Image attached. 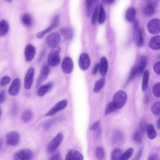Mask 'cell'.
<instances>
[{
  "instance_id": "cell-10",
  "label": "cell",
  "mask_w": 160,
  "mask_h": 160,
  "mask_svg": "<svg viewBox=\"0 0 160 160\" xmlns=\"http://www.w3.org/2000/svg\"><path fill=\"white\" fill-rule=\"evenodd\" d=\"M59 22V16L56 15L53 18L51 25L44 30L38 32L36 34V37L38 39L43 38L47 33L52 31L58 26Z\"/></svg>"
},
{
  "instance_id": "cell-13",
  "label": "cell",
  "mask_w": 160,
  "mask_h": 160,
  "mask_svg": "<svg viewBox=\"0 0 160 160\" xmlns=\"http://www.w3.org/2000/svg\"><path fill=\"white\" fill-rule=\"evenodd\" d=\"M21 85V82L19 78L15 79L12 83L8 90L9 94L12 96L17 95L19 93Z\"/></svg>"
},
{
  "instance_id": "cell-6",
  "label": "cell",
  "mask_w": 160,
  "mask_h": 160,
  "mask_svg": "<svg viewBox=\"0 0 160 160\" xmlns=\"http://www.w3.org/2000/svg\"><path fill=\"white\" fill-rule=\"evenodd\" d=\"M6 138L7 144L11 146H15L18 145L20 138L19 133L16 131L8 132L6 135Z\"/></svg>"
},
{
  "instance_id": "cell-47",
  "label": "cell",
  "mask_w": 160,
  "mask_h": 160,
  "mask_svg": "<svg viewBox=\"0 0 160 160\" xmlns=\"http://www.w3.org/2000/svg\"><path fill=\"white\" fill-rule=\"evenodd\" d=\"M49 160H62L60 153L57 152L53 155Z\"/></svg>"
},
{
  "instance_id": "cell-59",
  "label": "cell",
  "mask_w": 160,
  "mask_h": 160,
  "mask_svg": "<svg viewBox=\"0 0 160 160\" xmlns=\"http://www.w3.org/2000/svg\"><path fill=\"white\" fill-rule=\"evenodd\" d=\"M1 109H0V117L1 116Z\"/></svg>"
},
{
  "instance_id": "cell-53",
  "label": "cell",
  "mask_w": 160,
  "mask_h": 160,
  "mask_svg": "<svg viewBox=\"0 0 160 160\" xmlns=\"http://www.w3.org/2000/svg\"><path fill=\"white\" fill-rule=\"evenodd\" d=\"M72 150H70L68 152L66 156L65 160H72Z\"/></svg>"
},
{
  "instance_id": "cell-38",
  "label": "cell",
  "mask_w": 160,
  "mask_h": 160,
  "mask_svg": "<svg viewBox=\"0 0 160 160\" xmlns=\"http://www.w3.org/2000/svg\"><path fill=\"white\" fill-rule=\"evenodd\" d=\"M96 155L99 160H102L104 158L105 152L103 148L101 147H98L96 150Z\"/></svg>"
},
{
  "instance_id": "cell-2",
  "label": "cell",
  "mask_w": 160,
  "mask_h": 160,
  "mask_svg": "<svg viewBox=\"0 0 160 160\" xmlns=\"http://www.w3.org/2000/svg\"><path fill=\"white\" fill-rule=\"evenodd\" d=\"M127 99L126 92L122 90L117 92L114 94L112 102L117 109H120L125 104Z\"/></svg>"
},
{
  "instance_id": "cell-52",
  "label": "cell",
  "mask_w": 160,
  "mask_h": 160,
  "mask_svg": "<svg viewBox=\"0 0 160 160\" xmlns=\"http://www.w3.org/2000/svg\"><path fill=\"white\" fill-rule=\"evenodd\" d=\"M99 64L98 63H96L94 65L92 71V73L93 74H95L97 72L99 69Z\"/></svg>"
},
{
  "instance_id": "cell-5",
  "label": "cell",
  "mask_w": 160,
  "mask_h": 160,
  "mask_svg": "<svg viewBox=\"0 0 160 160\" xmlns=\"http://www.w3.org/2000/svg\"><path fill=\"white\" fill-rule=\"evenodd\" d=\"M61 36L57 32H52L48 35L45 39L47 45L52 48L58 46L61 41Z\"/></svg>"
},
{
  "instance_id": "cell-37",
  "label": "cell",
  "mask_w": 160,
  "mask_h": 160,
  "mask_svg": "<svg viewBox=\"0 0 160 160\" xmlns=\"http://www.w3.org/2000/svg\"><path fill=\"white\" fill-rule=\"evenodd\" d=\"M117 109L112 102H110L107 104L105 111V115L116 111Z\"/></svg>"
},
{
  "instance_id": "cell-41",
  "label": "cell",
  "mask_w": 160,
  "mask_h": 160,
  "mask_svg": "<svg viewBox=\"0 0 160 160\" xmlns=\"http://www.w3.org/2000/svg\"><path fill=\"white\" fill-rule=\"evenodd\" d=\"M139 73L137 66L134 67L131 71L128 82H130Z\"/></svg>"
},
{
  "instance_id": "cell-45",
  "label": "cell",
  "mask_w": 160,
  "mask_h": 160,
  "mask_svg": "<svg viewBox=\"0 0 160 160\" xmlns=\"http://www.w3.org/2000/svg\"><path fill=\"white\" fill-rule=\"evenodd\" d=\"M153 69L155 72L158 75L160 74V62H156L154 65Z\"/></svg>"
},
{
  "instance_id": "cell-17",
  "label": "cell",
  "mask_w": 160,
  "mask_h": 160,
  "mask_svg": "<svg viewBox=\"0 0 160 160\" xmlns=\"http://www.w3.org/2000/svg\"><path fill=\"white\" fill-rule=\"evenodd\" d=\"M160 36L157 35L152 37L150 40L148 46L152 50H157L160 49Z\"/></svg>"
},
{
  "instance_id": "cell-49",
  "label": "cell",
  "mask_w": 160,
  "mask_h": 160,
  "mask_svg": "<svg viewBox=\"0 0 160 160\" xmlns=\"http://www.w3.org/2000/svg\"><path fill=\"white\" fill-rule=\"evenodd\" d=\"M99 124V121H98L95 122L91 126L90 130L92 131L96 130L98 128Z\"/></svg>"
},
{
  "instance_id": "cell-36",
  "label": "cell",
  "mask_w": 160,
  "mask_h": 160,
  "mask_svg": "<svg viewBox=\"0 0 160 160\" xmlns=\"http://www.w3.org/2000/svg\"><path fill=\"white\" fill-rule=\"evenodd\" d=\"M143 134L140 131H136L133 136V140L138 143H141L143 140Z\"/></svg>"
},
{
  "instance_id": "cell-46",
  "label": "cell",
  "mask_w": 160,
  "mask_h": 160,
  "mask_svg": "<svg viewBox=\"0 0 160 160\" xmlns=\"http://www.w3.org/2000/svg\"><path fill=\"white\" fill-rule=\"evenodd\" d=\"M143 150V148L142 147L140 148L136 154L135 157L132 160H140L142 156Z\"/></svg>"
},
{
  "instance_id": "cell-58",
  "label": "cell",
  "mask_w": 160,
  "mask_h": 160,
  "mask_svg": "<svg viewBox=\"0 0 160 160\" xmlns=\"http://www.w3.org/2000/svg\"><path fill=\"white\" fill-rule=\"evenodd\" d=\"M12 0H7V1L8 2H12Z\"/></svg>"
},
{
  "instance_id": "cell-1",
  "label": "cell",
  "mask_w": 160,
  "mask_h": 160,
  "mask_svg": "<svg viewBox=\"0 0 160 160\" xmlns=\"http://www.w3.org/2000/svg\"><path fill=\"white\" fill-rule=\"evenodd\" d=\"M60 50V47L58 46L52 48L48 54V64L51 66L55 67L59 64L61 61L59 56Z\"/></svg>"
},
{
  "instance_id": "cell-9",
  "label": "cell",
  "mask_w": 160,
  "mask_h": 160,
  "mask_svg": "<svg viewBox=\"0 0 160 160\" xmlns=\"http://www.w3.org/2000/svg\"><path fill=\"white\" fill-rule=\"evenodd\" d=\"M90 64V59L89 55L83 52L81 54L78 59V65L83 71H86L89 68Z\"/></svg>"
},
{
  "instance_id": "cell-18",
  "label": "cell",
  "mask_w": 160,
  "mask_h": 160,
  "mask_svg": "<svg viewBox=\"0 0 160 160\" xmlns=\"http://www.w3.org/2000/svg\"><path fill=\"white\" fill-rule=\"evenodd\" d=\"M108 63L107 58L104 57L101 58L99 64L100 73L102 76H105L107 73Z\"/></svg>"
},
{
  "instance_id": "cell-12",
  "label": "cell",
  "mask_w": 160,
  "mask_h": 160,
  "mask_svg": "<svg viewBox=\"0 0 160 160\" xmlns=\"http://www.w3.org/2000/svg\"><path fill=\"white\" fill-rule=\"evenodd\" d=\"M34 74V69L31 67L28 70L25 78L24 87L26 89H29L32 84Z\"/></svg>"
},
{
  "instance_id": "cell-35",
  "label": "cell",
  "mask_w": 160,
  "mask_h": 160,
  "mask_svg": "<svg viewBox=\"0 0 160 160\" xmlns=\"http://www.w3.org/2000/svg\"><path fill=\"white\" fill-rule=\"evenodd\" d=\"M21 20L23 23L26 26H30L32 24L31 18L28 14H25L22 16Z\"/></svg>"
},
{
  "instance_id": "cell-56",
  "label": "cell",
  "mask_w": 160,
  "mask_h": 160,
  "mask_svg": "<svg viewBox=\"0 0 160 160\" xmlns=\"http://www.w3.org/2000/svg\"><path fill=\"white\" fill-rule=\"evenodd\" d=\"M105 2H106L107 3H109V4H111L112 3L114 2V0H105Z\"/></svg>"
},
{
  "instance_id": "cell-43",
  "label": "cell",
  "mask_w": 160,
  "mask_h": 160,
  "mask_svg": "<svg viewBox=\"0 0 160 160\" xmlns=\"http://www.w3.org/2000/svg\"><path fill=\"white\" fill-rule=\"evenodd\" d=\"M10 78L8 76H3L1 79L0 81V85L3 86L8 84L10 81Z\"/></svg>"
},
{
  "instance_id": "cell-44",
  "label": "cell",
  "mask_w": 160,
  "mask_h": 160,
  "mask_svg": "<svg viewBox=\"0 0 160 160\" xmlns=\"http://www.w3.org/2000/svg\"><path fill=\"white\" fill-rule=\"evenodd\" d=\"M147 126V125L146 122L144 120L142 121L139 125V131L142 133H144L146 131Z\"/></svg>"
},
{
  "instance_id": "cell-16",
  "label": "cell",
  "mask_w": 160,
  "mask_h": 160,
  "mask_svg": "<svg viewBox=\"0 0 160 160\" xmlns=\"http://www.w3.org/2000/svg\"><path fill=\"white\" fill-rule=\"evenodd\" d=\"M113 142L116 145H119L123 142L124 140V136L122 132L119 130H115L113 132L112 137Z\"/></svg>"
},
{
  "instance_id": "cell-31",
  "label": "cell",
  "mask_w": 160,
  "mask_h": 160,
  "mask_svg": "<svg viewBox=\"0 0 160 160\" xmlns=\"http://www.w3.org/2000/svg\"><path fill=\"white\" fill-rule=\"evenodd\" d=\"M105 11L103 6L101 4L99 8L98 16V21L100 24H102L104 22L105 19Z\"/></svg>"
},
{
  "instance_id": "cell-30",
  "label": "cell",
  "mask_w": 160,
  "mask_h": 160,
  "mask_svg": "<svg viewBox=\"0 0 160 160\" xmlns=\"http://www.w3.org/2000/svg\"><path fill=\"white\" fill-rule=\"evenodd\" d=\"M33 117L32 112L30 110H26L22 114L21 119L22 121L27 122L30 121Z\"/></svg>"
},
{
  "instance_id": "cell-21",
  "label": "cell",
  "mask_w": 160,
  "mask_h": 160,
  "mask_svg": "<svg viewBox=\"0 0 160 160\" xmlns=\"http://www.w3.org/2000/svg\"><path fill=\"white\" fill-rule=\"evenodd\" d=\"M52 83L49 82L39 87L37 91V94L39 97L44 96L52 87Z\"/></svg>"
},
{
  "instance_id": "cell-55",
  "label": "cell",
  "mask_w": 160,
  "mask_h": 160,
  "mask_svg": "<svg viewBox=\"0 0 160 160\" xmlns=\"http://www.w3.org/2000/svg\"><path fill=\"white\" fill-rule=\"evenodd\" d=\"M160 119H158L157 122V126L159 129L160 128Z\"/></svg>"
},
{
  "instance_id": "cell-8",
  "label": "cell",
  "mask_w": 160,
  "mask_h": 160,
  "mask_svg": "<svg viewBox=\"0 0 160 160\" xmlns=\"http://www.w3.org/2000/svg\"><path fill=\"white\" fill-rule=\"evenodd\" d=\"M147 28L149 32L152 34H156L160 32V21L158 18H153L147 23Z\"/></svg>"
},
{
  "instance_id": "cell-14",
  "label": "cell",
  "mask_w": 160,
  "mask_h": 160,
  "mask_svg": "<svg viewBox=\"0 0 160 160\" xmlns=\"http://www.w3.org/2000/svg\"><path fill=\"white\" fill-rule=\"evenodd\" d=\"M36 52V48L32 45L29 44L25 48V56L26 61L30 62L34 58Z\"/></svg>"
},
{
  "instance_id": "cell-26",
  "label": "cell",
  "mask_w": 160,
  "mask_h": 160,
  "mask_svg": "<svg viewBox=\"0 0 160 160\" xmlns=\"http://www.w3.org/2000/svg\"><path fill=\"white\" fill-rule=\"evenodd\" d=\"M135 32H136L137 43L139 47H142L144 44V40L143 33L141 29L139 28L134 29Z\"/></svg>"
},
{
  "instance_id": "cell-23",
  "label": "cell",
  "mask_w": 160,
  "mask_h": 160,
  "mask_svg": "<svg viewBox=\"0 0 160 160\" xmlns=\"http://www.w3.org/2000/svg\"><path fill=\"white\" fill-rule=\"evenodd\" d=\"M147 65V58L144 55L142 56L137 66L138 73H141L145 69Z\"/></svg>"
},
{
  "instance_id": "cell-42",
  "label": "cell",
  "mask_w": 160,
  "mask_h": 160,
  "mask_svg": "<svg viewBox=\"0 0 160 160\" xmlns=\"http://www.w3.org/2000/svg\"><path fill=\"white\" fill-rule=\"evenodd\" d=\"M72 160H83V156L79 151H76L72 152Z\"/></svg>"
},
{
  "instance_id": "cell-33",
  "label": "cell",
  "mask_w": 160,
  "mask_h": 160,
  "mask_svg": "<svg viewBox=\"0 0 160 160\" xmlns=\"http://www.w3.org/2000/svg\"><path fill=\"white\" fill-rule=\"evenodd\" d=\"M151 111L152 113L155 116H158L160 114V102L157 101L152 106Z\"/></svg>"
},
{
  "instance_id": "cell-54",
  "label": "cell",
  "mask_w": 160,
  "mask_h": 160,
  "mask_svg": "<svg viewBox=\"0 0 160 160\" xmlns=\"http://www.w3.org/2000/svg\"><path fill=\"white\" fill-rule=\"evenodd\" d=\"M102 132V129L100 128H99L96 134V138L97 139H99L101 137Z\"/></svg>"
},
{
  "instance_id": "cell-3",
  "label": "cell",
  "mask_w": 160,
  "mask_h": 160,
  "mask_svg": "<svg viewBox=\"0 0 160 160\" xmlns=\"http://www.w3.org/2000/svg\"><path fill=\"white\" fill-rule=\"evenodd\" d=\"M33 156V153L31 150L23 149L17 151L14 154L12 160H31Z\"/></svg>"
},
{
  "instance_id": "cell-27",
  "label": "cell",
  "mask_w": 160,
  "mask_h": 160,
  "mask_svg": "<svg viewBox=\"0 0 160 160\" xmlns=\"http://www.w3.org/2000/svg\"><path fill=\"white\" fill-rule=\"evenodd\" d=\"M105 83V80L104 78H101L98 80L95 83L93 91L95 93L99 92L103 87Z\"/></svg>"
},
{
  "instance_id": "cell-7",
  "label": "cell",
  "mask_w": 160,
  "mask_h": 160,
  "mask_svg": "<svg viewBox=\"0 0 160 160\" xmlns=\"http://www.w3.org/2000/svg\"><path fill=\"white\" fill-rule=\"evenodd\" d=\"M68 103V101L66 99H63L58 102L45 114V116L48 117L55 115L58 111L64 109L67 107Z\"/></svg>"
},
{
  "instance_id": "cell-34",
  "label": "cell",
  "mask_w": 160,
  "mask_h": 160,
  "mask_svg": "<svg viewBox=\"0 0 160 160\" xmlns=\"http://www.w3.org/2000/svg\"><path fill=\"white\" fill-rule=\"evenodd\" d=\"M133 151L132 148H129L122 153L120 160H128L132 155Z\"/></svg>"
},
{
  "instance_id": "cell-51",
  "label": "cell",
  "mask_w": 160,
  "mask_h": 160,
  "mask_svg": "<svg viewBox=\"0 0 160 160\" xmlns=\"http://www.w3.org/2000/svg\"><path fill=\"white\" fill-rule=\"evenodd\" d=\"M53 122V121L50 120L46 123L43 126L45 130L48 129L52 125Z\"/></svg>"
},
{
  "instance_id": "cell-39",
  "label": "cell",
  "mask_w": 160,
  "mask_h": 160,
  "mask_svg": "<svg viewBox=\"0 0 160 160\" xmlns=\"http://www.w3.org/2000/svg\"><path fill=\"white\" fill-rule=\"evenodd\" d=\"M99 11V7L98 6H96L93 12L92 18V24H95L97 22Z\"/></svg>"
},
{
  "instance_id": "cell-57",
  "label": "cell",
  "mask_w": 160,
  "mask_h": 160,
  "mask_svg": "<svg viewBox=\"0 0 160 160\" xmlns=\"http://www.w3.org/2000/svg\"><path fill=\"white\" fill-rule=\"evenodd\" d=\"M2 147V143L1 140L0 138V150L1 149Z\"/></svg>"
},
{
  "instance_id": "cell-15",
  "label": "cell",
  "mask_w": 160,
  "mask_h": 160,
  "mask_svg": "<svg viewBox=\"0 0 160 160\" xmlns=\"http://www.w3.org/2000/svg\"><path fill=\"white\" fill-rule=\"evenodd\" d=\"M49 72V69L48 66H44L42 68L37 80L36 87L39 86L46 79L48 76Z\"/></svg>"
},
{
  "instance_id": "cell-24",
  "label": "cell",
  "mask_w": 160,
  "mask_h": 160,
  "mask_svg": "<svg viewBox=\"0 0 160 160\" xmlns=\"http://www.w3.org/2000/svg\"><path fill=\"white\" fill-rule=\"evenodd\" d=\"M146 131L147 136L150 139H153L156 136V133L153 125L149 123L147 125Z\"/></svg>"
},
{
  "instance_id": "cell-29",
  "label": "cell",
  "mask_w": 160,
  "mask_h": 160,
  "mask_svg": "<svg viewBox=\"0 0 160 160\" xmlns=\"http://www.w3.org/2000/svg\"><path fill=\"white\" fill-rule=\"evenodd\" d=\"M96 2V1L94 0L86 1L87 12V15L88 16L91 15L93 11H94L93 10H94L95 8H94V7Z\"/></svg>"
},
{
  "instance_id": "cell-48",
  "label": "cell",
  "mask_w": 160,
  "mask_h": 160,
  "mask_svg": "<svg viewBox=\"0 0 160 160\" xmlns=\"http://www.w3.org/2000/svg\"><path fill=\"white\" fill-rule=\"evenodd\" d=\"M5 92L4 90L0 91V103L3 102L5 100Z\"/></svg>"
},
{
  "instance_id": "cell-32",
  "label": "cell",
  "mask_w": 160,
  "mask_h": 160,
  "mask_svg": "<svg viewBox=\"0 0 160 160\" xmlns=\"http://www.w3.org/2000/svg\"><path fill=\"white\" fill-rule=\"evenodd\" d=\"M122 153L119 149L116 148L112 151L111 154V160H120Z\"/></svg>"
},
{
  "instance_id": "cell-4",
  "label": "cell",
  "mask_w": 160,
  "mask_h": 160,
  "mask_svg": "<svg viewBox=\"0 0 160 160\" xmlns=\"http://www.w3.org/2000/svg\"><path fill=\"white\" fill-rule=\"evenodd\" d=\"M63 138V135L61 133H58L57 135L48 143L46 151L48 153L54 152L59 147L62 142Z\"/></svg>"
},
{
  "instance_id": "cell-50",
  "label": "cell",
  "mask_w": 160,
  "mask_h": 160,
  "mask_svg": "<svg viewBox=\"0 0 160 160\" xmlns=\"http://www.w3.org/2000/svg\"><path fill=\"white\" fill-rule=\"evenodd\" d=\"M148 160H159V158L158 155L154 154L149 156Z\"/></svg>"
},
{
  "instance_id": "cell-19",
  "label": "cell",
  "mask_w": 160,
  "mask_h": 160,
  "mask_svg": "<svg viewBox=\"0 0 160 160\" xmlns=\"http://www.w3.org/2000/svg\"><path fill=\"white\" fill-rule=\"evenodd\" d=\"M136 15V10L133 7H130L128 9L126 12L125 19L128 22H133L135 20Z\"/></svg>"
},
{
  "instance_id": "cell-11",
  "label": "cell",
  "mask_w": 160,
  "mask_h": 160,
  "mask_svg": "<svg viewBox=\"0 0 160 160\" xmlns=\"http://www.w3.org/2000/svg\"><path fill=\"white\" fill-rule=\"evenodd\" d=\"M63 72L66 74L71 73L73 68V63L72 59L69 57H66L63 59L61 64Z\"/></svg>"
},
{
  "instance_id": "cell-20",
  "label": "cell",
  "mask_w": 160,
  "mask_h": 160,
  "mask_svg": "<svg viewBox=\"0 0 160 160\" xmlns=\"http://www.w3.org/2000/svg\"><path fill=\"white\" fill-rule=\"evenodd\" d=\"M9 30V25L8 22L4 19L0 21V36L6 35Z\"/></svg>"
},
{
  "instance_id": "cell-40",
  "label": "cell",
  "mask_w": 160,
  "mask_h": 160,
  "mask_svg": "<svg viewBox=\"0 0 160 160\" xmlns=\"http://www.w3.org/2000/svg\"><path fill=\"white\" fill-rule=\"evenodd\" d=\"M160 83L159 82L155 83L153 86L152 91L154 95L157 97H160Z\"/></svg>"
},
{
  "instance_id": "cell-22",
  "label": "cell",
  "mask_w": 160,
  "mask_h": 160,
  "mask_svg": "<svg viewBox=\"0 0 160 160\" xmlns=\"http://www.w3.org/2000/svg\"><path fill=\"white\" fill-rule=\"evenodd\" d=\"M60 32L62 36L67 39H71L73 37V30L70 28L63 27L60 29Z\"/></svg>"
},
{
  "instance_id": "cell-25",
  "label": "cell",
  "mask_w": 160,
  "mask_h": 160,
  "mask_svg": "<svg viewBox=\"0 0 160 160\" xmlns=\"http://www.w3.org/2000/svg\"><path fill=\"white\" fill-rule=\"evenodd\" d=\"M155 11V6L152 2H150L145 6L144 9V13L146 16H149L152 15Z\"/></svg>"
},
{
  "instance_id": "cell-28",
  "label": "cell",
  "mask_w": 160,
  "mask_h": 160,
  "mask_svg": "<svg viewBox=\"0 0 160 160\" xmlns=\"http://www.w3.org/2000/svg\"><path fill=\"white\" fill-rule=\"evenodd\" d=\"M149 77V72L148 70H146L143 75L142 82V88L143 91L147 88Z\"/></svg>"
}]
</instances>
